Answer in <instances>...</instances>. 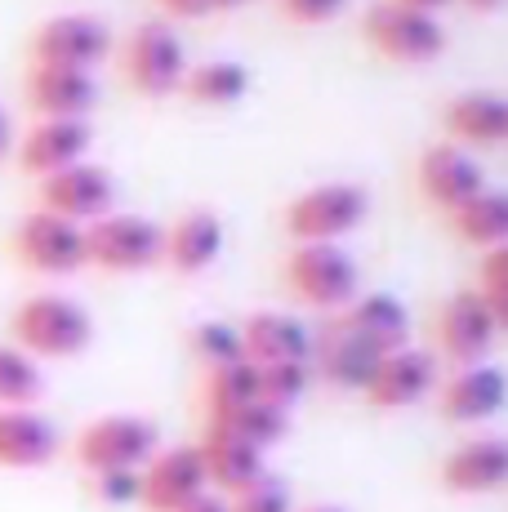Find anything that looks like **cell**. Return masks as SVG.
Returning a JSON list of instances; mask_svg holds the SVG:
<instances>
[{
    "mask_svg": "<svg viewBox=\"0 0 508 512\" xmlns=\"http://www.w3.org/2000/svg\"><path fill=\"white\" fill-rule=\"evenodd\" d=\"M9 334H14V348L32 361H67L90 348L94 321L67 294H27L9 312Z\"/></svg>",
    "mask_w": 508,
    "mask_h": 512,
    "instance_id": "1",
    "label": "cell"
},
{
    "mask_svg": "<svg viewBox=\"0 0 508 512\" xmlns=\"http://www.w3.org/2000/svg\"><path fill=\"white\" fill-rule=\"evenodd\" d=\"M357 259L339 241H312V245H290L281 259V285L290 299L317 312H339L357 299Z\"/></svg>",
    "mask_w": 508,
    "mask_h": 512,
    "instance_id": "2",
    "label": "cell"
},
{
    "mask_svg": "<svg viewBox=\"0 0 508 512\" xmlns=\"http://www.w3.org/2000/svg\"><path fill=\"white\" fill-rule=\"evenodd\" d=\"M370 214V192L361 183L348 179H330L317 183L308 192L290 196L281 210V228L290 241L312 245V241H339V236L357 232Z\"/></svg>",
    "mask_w": 508,
    "mask_h": 512,
    "instance_id": "3",
    "label": "cell"
},
{
    "mask_svg": "<svg viewBox=\"0 0 508 512\" xmlns=\"http://www.w3.org/2000/svg\"><path fill=\"white\" fill-rule=\"evenodd\" d=\"M161 450V428L143 415H103L85 423L72 441V459L81 472H139Z\"/></svg>",
    "mask_w": 508,
    "mask_h": 512,
    "instance_id": "4",
    "label": "cell"
},
{
    "mask_svg": "<svg viewBox=\"0 0 508 512\" xmlns=\"http://www.w3.org/2000/svg\"><path fill=\"white\" fill-rule=\"evenodd\" d=\"M361 41L375 49L379 58H388V63L419 67V63H433L446 49V32L437 23V14H419V9H406L397 0H379L361 18Z\"/></svg>",
    "mask_w": 508,
    "mask_h": 512,
    "instance_id": "5",
    "label": "cell"
},
{
    "mask_svg": "<svg viewBox=\"0 0 508 512\" xmlns=\"http://www.w3.org/2000/svg\"><path fill=\"white\" fill-rule=\"evenodd\" d=\"M500 330L504 326L482 303V294H477L473 285H464V290L446 294L433 312V357L451 361L455 370L459 366H482L486 352H491L495 339H500Z\"/></svg>",
    "mask_w": 508,
    "mask_h": 512,
    "instance_id": "6",
    "label": "cell"
},
{
    "mask_svg": "<svg viewBox=\"0 0 508 512\" xmlns=\"http://www.w3.org/2000/svg\"><path fill=\"white\" fill-rule=\"evenodd\" d=\"M165 228L143 214H103L85 223V268L103 272H148L161 263Z\"/></svg>",
    "mask_w": 508,
    "mask_h": 512,
    "instance_id": "7",
    "label": "cell"
},
{
    "mask_svg": "<svg viewBox=\"0 0 508 512\" xmlns=\"http://www.w3.org/2000/svg\"><path fill=\"white\" fill-rule=\"evenodd\" d=\"M188 72L183 41L165 23H139L121 45V76L134 94L165 98L179 94V81Z\"/></svg>",
    "mask_w": 508,
    "mask_h": 512,
    "instance_id": "8",
    "label": "cell"
},
{
    "mask_svg": "<svg viewBox=\"0 0 508 512\" xmlns=\"http://www.w3.org/2000/svg\"><path fill=\"white\" fill-rule=\"evenodd\" d=\"M112 54V27L94 14H54L27 41L32 67H72V72H94Z\"/></svg>",
    "mask_w": 508,
    "mask_h": 512,
    "instance_id": "9",
    "label": "cell"
},
{
    "mask_svg": "<svg viewBox=\"0 0 508 512\" xmlns=\"http://www.w3.org/2000/svg\"><path fill=\"white\" fill-rule=\"evenodd\" d=\"M9 254L32 272L67 277V272L85 268V228L72 219H58L50 210H32L9 236Z\"/></svg>",
    "mask_w": 508,
    "mask_h": 512,
    "instance_id": "10",
    "label": "cell"
},
{
    "mask_svg": "<svg viewBox=\"0 0 508 512\" xmlns=\"http://www.w3.org/2000/svg\"><path fill=\"white\" fill-rule=\"evenodd\" d=\"M486 187L482 165L473 161V152L455 143H428L415 156V192L424 196L428 210H437L446 219L451 210H459L464 201H473Z\"/></svg>",
    "mask_w": 508,
    "mask_h": 512,
    "instance_id": "11",
    "label": "cell"
},
{
    "mask_svg": "<svg viewBox=\"0 0 508 512\" xmlns=\"http://www.w3.org/2000/svg\"><path fill=\"white\" fill-rule=\"evenodd\" d=\"M437 357L428 348H397V352H384L370 370L366 388H361V401L370 410H410L419 406L424 397H433L437 388Z\"/></svg>",
    "mask_w": 508,
    "mask_h": 512,
    "instance_id": "12",
    "label": "cell"
},
{
    "mask_svg": "<svg viewBox=\"0 0 508 512\" xmlns=\"http://www.w3.org/2000/svg\"><path fill=\"white\" fill-rule=\"evenodd\" d=\"M36 201H41L36 210H50V214H58V219H72V223H81L85 228V223L112 214L116 183H112V174H107L103 165L76 161V165H67V170L50 174V179H41Z\"/></svg>",
    "mask_w": 508,
    "mask_h": 512,
    "instance_id": "13",
    "label": "cell"
},
{
    "mask_svg": "<svg viewBox=\"0 0 508 512\" xmlns=\"http://www.w3.org/2000/svg\"><path fill=\"white\" fill-rule=\"evenodd\" d=\"M205 468L197 446H170L156 450L139 468V508L143 512H179L197 495H205Z\"/></svg>",
    "mask_w": 508,
    "mask_h": 512,
    "instance_id": "14",
    "label": "cell"
},
{
    "mask_svg": "<svg viewBox=\"0 0 508 512\" xmlns=\"http://www.w3.org/2000/svg\"><path fill=\"white\" fill-rule=\"evenodd\" d=\"M27 107L36 121H85L99 103V85L90 72H72V67H27L23 76Z\"/></svg>",
    "mask_w": 508,
    "mask_h": 512,
    "instance_id": "15",
    "label": "cell"
},
{
    "mask_svg": "<svg viewBox=\"0 0 508 512\" xmlns=\"http://www.w3.org/2000/svg\"><path fill=\"white\" fill-rule=\"evenodd\" d=\"M437 481L451 495H495L508 481V441L504 437H468L437 464Z\"/></svg>",
    "mask_w": 508,
    "mask_h": 512,
    "instance_id": "16",
    "label": "cell"
},
{
    "mask_svg": "<svg viewBox=\"0 0 508 512\" xmlns=\"http://www.w3.org/2000/svg\"><path fill=\"white\" fill-rule=\"evenodd\" d=\"M437 415L446 423H486L504 410V374L495 366H459L437 379Z\"/></svg>",
    "mask_w": 508,
    "mask_h": 512,
    "instance_id": "17",
    "label": "cell"
},
{
    "mask_svg": "<svg viewBox=\"0 0 508 512\" xmlns=\"http://www.w3.org/2000/svg\"><path fill=\"white\" fill-rule=\"evenodd\" d=\"M90 143H94V134L85 121H36L32 130L18 139L14 161H18V170L32 174V179H50V174L67 170V165L85 161Z\"/></svg>",
    "mask_w": 508,
    "mask_h": 512,
    "instance_id": "18",
    "label": "cell"
},
{
    "mask_svg": "<svg viewBox=\"0 0 508 512\" xmlns=\"http://www.w3.org/2000/svg\"><path fill=\"white\" fill-rule=\"evenodd\" d=\"M442 130L446 143L455 147H500L508 134V103L495 90H468L455 94L442 107Z\"/></svg>",
    "mask_w": 508,
    "mask_h": 512,
    "instance_id": "19",
    "label": "cell"
},
{
    "mask_svg": "<svg viewBox=\"0 0 508 512\" xmlns=\"http://www.w3.org/2000/svg\"><path fill=\"white\" fill-rule=\"evenodd\" d=\"M330 326L344 334H357L375 352H397L410 339V317H406L402 299H393V294H357L348 308L330 312Z\"/></svg>",
    "mask_w": 508,
    "mask_h": 512,
    "instance_id": "20",
    "label": "cell"
},
{
    "mask_svg": "<svg viewBox=\"0 0 508 512\" xmlns=\"http://www.w3.org/2000/svg\"><path fill=\"white\" fill-rule=\"evenodd\" d=\"M223 219L214 210H188L165 228V245H161V263H170L183 277H197V272L214 268L223 254Z\"/></svg>",
    "mask_w": 508,
    "mask_h": 512,
    "instance_id": "21",
    "label": "cell"
},
{
    "mask_svg": "<svg viewBox=\"0 0 508 512\" xmlns=\"http://www.w3.org/2000/svg\"><path fill=\"white\" fill-rule=\"evenodd\" d=\"M241 352L250 366H272V361H308L312 357V334L304 321L286 317V312H250L241 321Z\"/></svg>",
    "mask_w": 508,
    "mask_h": 512,
    "instance_id": "22",
    "label": "cell"
},
{
    "mask_svg": "<svg viewBox=\"0 0 508 512\" xmlns=\"http://www.w3.org/2000/svg\"><path fill=\"white\" fill-rule=\"evenodd\" d=\"M197 455L205 468V486H214V495H223V499L241 495V490L254 486L259 477H268V472H263V450L223 437V432H214V428L201 432Z\"/></svg>",
    "mask_w": 508,
    "mask_h": 512,
    "instance_id": "23",
    "label": "cell"
},
{
    "mask_svg": "<svg viewBox=\"0 0 508 512\" xmlns=\"http://www.w3.org/2000/svg\"><path fill=\"white\" fill-rule=\"evenodd\" d=\"M379 357H384V352H375L370 343H361L357 334H344V330H335V326L326 321V330L312 334V357H308V366L317 370L326 383H335V388L361 392Z\"/></svg>",
    "mask_w": 508,
    "mask_h": 512,
    "instance_id": "24",
    "label": "cell"
},
{
    "mask_svg": "<svg viewBox=\"0 0 508 512\" xmlns=\"http://www.w3.org/2000/svg\"><path fill=\"white\" fill-rule=\"evenodd\" d=\"M54 455H58V432L41 410L36 406L0 410V468L32 472V468H45Z\"/></svg>",
    "mask_w": 508,
    "mask_h": 512,
    "instance_id": "25",
    "label": "cell"
},
{
    "mask_svg": "<svg viewBox=\"0 0 508 512\" xmlns=\"http://www.w3.org/2000/svg\"><path fill=\"white\" fill-rule=\"evenodd\" d=\"M446 228L455 232V241L473 245V250H495L508 236V196L495 187H482L473 201L446 214Z\"/></svg>",
    "mask_w": 508,
    "mask_h": 512,
    "instance_id": "26",
    "label": "cell"
},
{
    "mask_svg": "<svg viewBox=\"0 0 508 512\" xmlns=\"http://www.w3.org/2000/svg\"><path fill=\"white\" fill-rule=\"evenodd\" d=\"M250 90V72L232 58H210V63H197L183 72L179 94L188 98L192 107H232L241 103Z\"/></svg>",
    "mask_w": 508,
    "mask_h": 512,
    "instance_id": "27",
    "label": "cell"
},
{
    "mask_svg": "<svg viewBox=\"0 0 508 512\" xmlns=\"http://www.w3.org/2000/svg\"><path fill=\"white\" fill-rule=\"evenodd\" d=\"M205 428L223 432V437H232V441H246L254 450H268L290 432V415L277 406H268V401H250V406H241V410L205 419Z\"/></svg>",
    "mask_w": 508,
    "mask_h": 512,
    "instance_id": "28",
    "label": "cell"
},
{
    "mask_svg": "<svg viewBox=\"0 0 508 512\" xmlns=\"http://www.w3.org/2000/svg\"><path fill=\"white\" fill-rule=\"evenodd\" d=\"M201 397H205V419L250 406V401H259V370H254L250 361H232V366L205 370Z\"/></svg>",
    "mask_w": 508,
    "mask_h": 512,
    "instance_id": "29",
    "label": "cell"
},
{
    "mask_svg": "<svg viewBox=\"0 0 508 512\" xmlns=\"http://www.w3.org/2000/svg\"><path fill=\"white\" fill-rule=\"evenodd\" d=\"M41 397H45L41 361H32L27 352L0 343V410H27Z\"/></svg>",
    "mask_w": 508,
    "mask_h": 512,
    "instance_id": "30",
    "label": "cell"
},
{
    "mask_svg": "<svg viewBox=\"0 0 508 512\" xmlns=\"http://www.w3.org/2000/svg\"><path fill=\"white\" fill-rule=\"evenodd\" d=\"M259 370V401L277 410H295L312 388V366L308 361H272V366H254Z\"/></svg>",
    "mask_w": 508,
    "mask_h": 512,
    "instance_id": "31",
    "label": "cell"
},
{
    "mask_svg": "<svg viewBox=\"0 0 508 512\" xmlns=\"http://www.w3.org/2000/svg\"><path fill=\"white\" fill-rule=\"evenodd\" d=\"M188 348L205 361V370L232 366V361H246V352H241V330L237 326H223V321H201V326H192Z\"/></svg>",
    "mask_w": 508,
    "mask_h": 512,
    "instance_id": "32",
    "label": "cell"
},
{
    "mask_svg": "<svg viewBox=\"0 0 508 512\" xmlns=\"http://www.w3.org/2000/svg\"><path fill=\"white\" fill-rule=\"evenodd\" d=\"M477 294H482V303L495 312V321L508 326V250L504 245H495V250L482 254V268H477Z\"/></svg>",
    "mask_w": 508,
    "mask_h": 512,
    "instance_id": "33",
    "label": "cell"
},
{
    "mask_svg": "<svg viewBox=\"0 0 508 512\" xmlns=\"http://www.w3.org/2000/svg\"><path fill=\"white\" fill-rule=\"evenodd\" d=\"M228 512H295V504H290V490L281 481L259 477L254 486L228 499Z\"/></svg>",
    "mask_w": 508,
    "mask_h": 512,
    "instance_id": "34",
    "label": "cell"
},
{
    "mask_svg": "<svg viewBox=\"0 0 508 512\" xmlns=\"http://www.w3.org/2000/svg\"><path fill=\"white\" fill-rule=\"evenodd\" d=\"M348 9V0H277V14L295 27H321L330 18H339Z\"/></svg>",
    "mask_w": 508,
    "mask_h": 512,
    "instance_id": "35",
    "label": "cell"
},
{
    "mask_svg": "<svg viewBox=\"0 0 508 512\" xmlns=\"http://www.w3.org/2000/svg\"><path fill=\"white\" fill-rule=\"evenodd\" d=\"M90 490L107 508L139 504V472H99V477H90Z\"/></svg>",
    "mask_w": 508,
    "mask_h": 512,
    "instance_id": "36",
    "label": "cell"
},
{
    "mask_svg": "<svg viewBox=\"0 0 508 512\" xmlns=\"http://www.w3.org/2000/svg\"><path fill=\"white\" fill-rule=\"evenodd\" d=\"M170 18H205L214 14V0H156Z\"/></svg>",
    "mask_w": 508,
    "mask_h": 512,
    "instance_id": "37",
    "label": "cell"
},
{
    "mask_svg": "<svg viewBox=\"0 0 508 512\" xmlns=\"http://www.w3.org/2000/svg\"><path fill=\"white\" fill-rule=\"evenodd\" d=\"M179 512H228V499L214 495V490H205V495H197L188 508H179Z\"/></svg>",
    "mask_w": 508,
    "mask_h": 512,
    "instance_id": "38",
    "label": "cell"
},
{
    "mask_svg": "<svg viewBox=\"0 0 508 512\" xmlns=\"http://www.w3.org/2000/svg\"><path fill=\"white\" fill-rule=\"evenodd\" d=\"M9 152H14V130H9V116L0 107V161H9Z\"/></svg>",
    "mask_w": 508,
    "mask_h": 512,
    "instance_id": "39",
    "label": "cell"
},
{
    "mask_svg": "<svg viewBox=\"0 0 508 512\" xmlns=\"http://www.w3.org/2000/svg\"><path fill=\"white\" fill-rule=\"evenodd\" d=\"M459 5H464L468 14H500L504 0H459Z\"/></svg>",
    "mask_w": 508,
    "mask_h": 512,
    "instance_id": "40",
    "label": "cell"
},
{
    "mask_svg": "<svg viewBox=\"0 0 508 512\" xmlns=\"http://www.w3.org/2000/svg\"><path fill=\"white\" fill-rule=\"evenodd\" d=\"M397 5L419 9V14H437V9H442V5H451V0H397Z\"/></svg>",
    "mask_w": 508,
    "mask_h": 512,
    "instance_id": "41",
    "label": "cell"
},
{
    "mask_svg": "<svg viewBox=\"0 0 508 512\" xmlns=\"http://www.w3.org/2000/svg\"><path fill=\"white\" fill-rule=\"evenodd\" d=\"M246 0H214V9H241Z\"/></svg>",
    "mask_w": 508,
    "mask_h": 512,
    "instance_id": "42",
    "label": "cell"
},
{
    "mask_svg": "<svg viewBox=\"0 0 508 512\" xmlns=\"http://www.w3.org/2000/svg\"><path fill=\"white\" fill-rule=\"evenodd\" d=\"M304 512H344V508H335V504H312V508H304Z\"/></svg>",
    "mask_w": 508,
    "mask_h": 512,
    "instance_id": "43",
    "label": "cell"
}]
</instances>
